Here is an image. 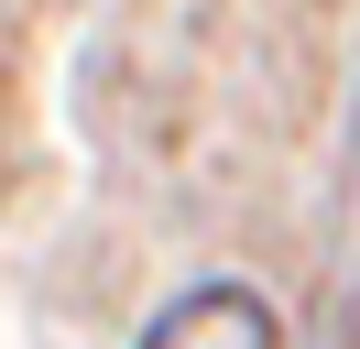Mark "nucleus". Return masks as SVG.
Listing matches in <instances>:
<instances>
[{
	"instance_id": "obj_1",
	"label": "nucleus",
	"mask_w": 360,
	"mask_h": 349,
	"mask_svg": "<svg viewBox=\"0 0 360 349\" xmlns=\"http://www.w3.org/2000/svg\"><path fill=\"white\" fill-rule=\"evenodd\" d=\"M142 349H284V327H273V305L251 284H197L142 327Z\"/></svg>"
}]
</instances>
